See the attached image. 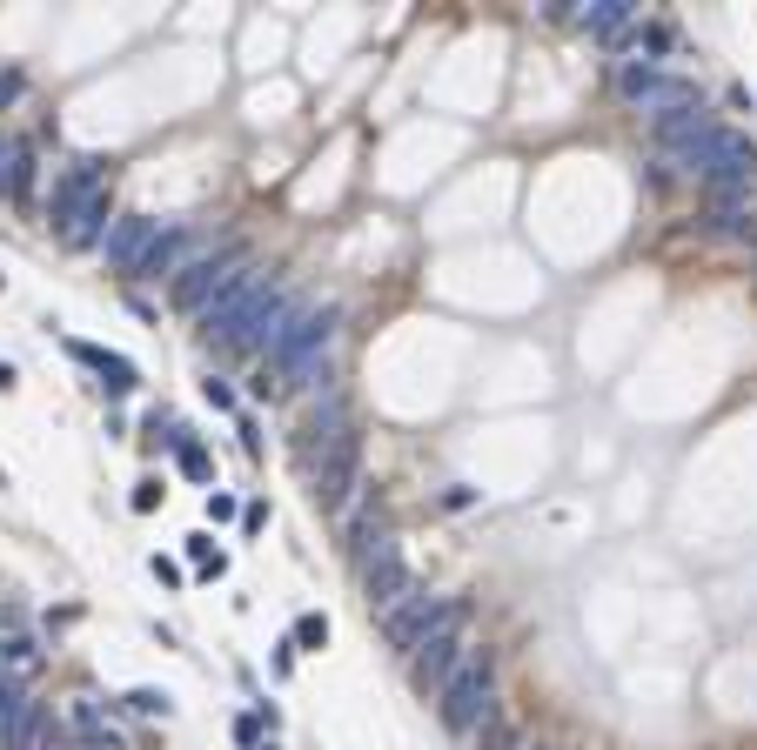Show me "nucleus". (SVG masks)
I'll use <instances>...</instances> for the list:
<instances>
[{"instance_id":"1","label":"nucleus","mask_w":757,"mask_h":750,"mask_svg":"<svg viewBox=\"0 0 757 750\" xmlns=\"http://www.w3.org/2000/svg\"><path fill=\"white\" fill-rule=\"evenodd\" d=\"M670 168H684V175H697L704 188H744L751 195L757 188V148L751 134L724 128V121H704L697 134H684L677 148H664Z\"/></svg>"},{"instance_id":"2","label":"nucleus","mask_w":757,"mask_h":750,"mask_svg":"<svg viewBox=\"0 0 757 750\" xmlns=\"http://www.w3.org/2000/svg\"><path fill=\"white\" fill-rule=\"evenodd\" d=\"M436 717H443L449 737H483L503 717L496 710V650H463V663L436 690Z\"/></svg>"},{"instance_id":"3","label":"nucleus","mask_w":757,"mask_h":750,"mask_svg":"<svg viewBox=\"0 0 757 750\" xmlns=\"http://www.w3.org/2000/svg\"><path fill=\"white\" fill-rule=\"evenodd\" d=\"M349 563H356V576H362V596H369V610H389L416 576H409V563H402V543H396V530L389 523H376V516H356L349 523Z\"/></svg>"},{"instance_id":"4","label":"nucleus","mask_w":757,"mask_h":750,"mask_svg":"<svg viewBox=\"0 0 757 750\" xmlns=\"http://www.w3.org/2000/svg\"><path fill=\"white\" fill-rule=\"evenodd\" d=\"M463 630H469V596H443L436 603V617H429L423 643L409 650V677H416V690H443V677L463 663Z\"/></svg>"},{"instance_id":"5","label":"nucleus","mask_w":757,"mask_h":750,"mask_svg":"<svg viewBox=\"0 0 757 750\" xmlns=\"http://www.w3.org/2000/svg\"><path fill=\"white\" fill-rule=\"evenodd\" d=\"M617 94H624L637 114H650V121H670V114H684V108H704V94H697L691 74H664L657 61H624L617 67Z\"/></svg>"},{"instance_id":"6","label":"nucleus","mask_w":757,"mask_h":750,"mask_svg":"<svg viewBox=\"0 0 757 750\" xmlns=\"http://www.w3.org/2000/svg\"><path fill=\"white\" fill-rule=\"evenodd\" d=\"M342 329V302H309V309L289 315V329L268 342V375H295L302 362H322Z\"/></svg>"},{"instance_id":"7","label":"nucleus","mask_w":757,"mask_h":750,"mask_svg":"<svg viewBox=\"0 0 757 750\" xmlns=\"http://www.w3.org/2000/svg\"><path fill=\"white\" fill-rule=\"evenodd\" d=\"M248 262H255V255H248L242 242H222V248H208V255H195V262L175 275V309H181V315H201L228 282H235V275H242Z\"/></svg>"},{"instance_id":"8","label":"nucleus","mask_w":757,"mask_h":750,"mask_svg":"<svg viewBox=\"0 0 757 750\" xmlns=\"http://www.w3.org/2000/svg\"><path fill=\"white\" fill-rule=\"evenodd\" d=\"M289 315H295V288L289 282H268L262 295L235 315V329L222 335V349H235V355H268V342L289 329Z\"/></svg>"},{"instance_id":"9","label":"nucleus","mask_w":757,"mask_h":750,"mask_svg":"<svg viewBox=\"0 0 757 750\" xmlns=\"http://www.w3.org/2000/svg\"><path fill=\"white\" fill-rule=\"evenodd\" d=\"M309 489H315V503H322V509H349V496L362 489V436H356V429L315 456Z\"/></svg>"},{"instance_id":"10","label":"nucleus","mask_w":757,"mask_h":750,"mask_svg":"<svg viewBox=\"0 0 757 750\" xmlns=\"http://www.w3.org/2000/svg\"><path fill=\"white\" fill-rule=\"evenodd\" d=\"M108 188V161L101 155H81V161H67L61 181H54V201H47V215H54V228H67V221L81 215L94 195Z\"/></svg>"},{"instance_id":"11","label":"nucleus","mask_w":757,"mask_h":750,"mask_svg":"<svg viewBox=\"0 0 757 750\" xmlns=\"http://www.w3.org/2000/svg\"><path fill=\"white\" fill-rule=\"evenodd\" d=\"M436 603H443V596H429V583H409V590H402L396 603L382 610V637H389V643L402 650V657H409V650L423 643L429 617H436Z\"/></svg>"},{"instance_id":"12","label":"nucleus","mask_w":757,"mask_h":750,"mask_svg":"<svg viewBox=\"0 0 757 750\" xmlns=\"http://www.w3.org/2000/svg\"><path fill=\"white\" fill-rule=\"evenodd\" d=\"M155 235H161L155 215H114L108 248H101V255H108L114 275H128V282H134V268H141V255H148V242H155Z\"/></svg>"},{"instance_id":"13","label":"nucleus","mask_w":757,"mask_h":750,"mask_svg":"<svg viewBox=\"0 0 757 750\" xmlns=\"http://www.w3.org/2000/svg\"><path fill=\"white\" fill-rule=\"evenodd\" d=\"M262 288H268V275H262V268H255V262H248L242 275H235V282H228L222 295H215V302H208V309H201V329H208V342H222V335L235 329V315H242L248 302H255V295H262Z\"/></svg>"},{"instance_id":"14","label":"nucleus","mask_w":757,"mask_h":750,"mask_svg":"<svg viewBox=\"0 0 757 750\" xmlns=\"http://www.w3.org/2000/svg\"><path fill=\"white\" fill-rule=\"evenodd\" d=\"M188 248H195V228H188V221H168L155 242H148V255H141V268H134V282H161V275H181V268H188Z\"/></svg>"},{"instance_id":"15","label":"nucleus","mask_w":757,"mask_h":750,"mask_svg":"<svg viewBox=\"0 0 757 750\" xmlns=\"http://www.w3.org/2000/svg\"><path fill=\"white\" fill-rule=\"evenodd\" d=\"M114 215H121V208H114V195L101 188V195H94L88 208H81V215H74V221L61 228V242L74 248V255H88V248H108V228H114Z\"/></svg>"},{"instance_id":"16","label":"nucleus","mask_w":757,"mask_h":750,"mask_svg":"<svg viewBox=\"0 0 757 750\" xmlns=\"http://www.w3.org/2000/svg\"><path fill=\"white\" fill-rule=\"evenodd\" d=\"M570 21H577L583 34L617 41L624 27H637V0H570Z\"/></svg>"},{"instance_id":"17","label":"nucleus","mask_w":757,"mask_h":750,"mask_svg":"<svg viewBox=\"0 0 757 750\" xmlns=\"http://www.w3.org/2000/svg\"><path fill=\"white\" fill-rule=\"evenodd\" d=\"M0 195L7 201L34 195V148H27L21 134H0Z\"/></svg>"},{"instance_id":"18","label":"nucleus","mask_w":757,"mask_h":750,"mask_svg":"<svg viewBox=\"0 0 757 750\" xmlns=\"http://www.w3.org/2000/svg\"><path fill=\"white\" fill-rule=\"evenodd\" d=\"M67 349H74V362H88V369L101 375L108 396H128V389H134V362H128V355H108V349H94V342H67Z\"/></svg>"},{"instance_id":"19","label":"nucleus","mask_w":757,"mask_h":750,"mask_svg":"<svg viewBox=\"0 0 757 750\" xmlns=\"http://www.w3.org/2000/svg\"><path fill=\"white\" fill-rule=\"evenodd\" d=\"M34 670H41V650L27 637H7L0 643V677H21V684H34Z\"/></svg>"},{"instance_id":"20","label":"nucleus","mask_w":757,"mask_h":750,"mask_svg":"<svg viewBox=\"0 0 757 750\" xmlns=\"http://www.w3.org/2000/svg\"><path fill=\"white\" fill-rule=\"evenodd\" d=\"M175 463H181V476H195V483H208V449H201L195 436H188V429H175Z\"/></svg>"},{"instance_id":"21","label":"nucleus","mask_w":757,"mask_h":750,"mask_svg":"<svg viewBox=\"0 0 757 750\" xmlns=\"http://www.w3.org/2000/svg\"><path fill=\"white\" fill-rule=\"evenodd\" d=\"M188 563H195L201 576H222L228 570V556L215 550V536H188Z\"/></svg>"},{"instance_id":"22","label":"nucleus","mask_w":757,"mask_h":750,"mask_svg":"<svg viewBox=\"0 0 757 750\" xmlns=\"http://www.w3.org/2000/svg\"><path fill=\"white\" fill-rule=\"evenodd\" d=\"M289 643H295V650H322V643H329V617H322V610H309V617L289 630Z\"/></svg>"},{"instance_id":"23","label":"nucleus","mask_w":757,"mask_h":750,"mask_svg":"<svg viewBox=\"0 0 757 750\" xmlns=\"http://www.w3.org/2000/svg\"><path fill=\"white\" fill-rule=\"evenodd\" d=\"M67 717H74V730H101V724H108V710H101V697H94V690H81Z\"/></svg>"},{"instance_id":"24","label":"nucleus","mask_w":757,"mask_h":750,"mask_svg":"<svg viewBox=\"0 0 757 750\" xmlns=\"http://www.w3.org/2000/svg\"><path fill=\"white\" fill-rule=\"evenodd\" d=\"M262 724H275V710H242V717H235V737H242V744H262Z\"/></svg>"},{"instance_id":"25","label":"nucleus","mask_w":757,"mask_h":750,"mask_svg":"<svg viewBox=\"0 0 757 750\" xmlns=\"http://www.w3.org/2000/svg\"><path fill=\"white\" fill-rule=\"evenodd\" d=\"M128 710H141V717H161V710H168V697H161V690H128Z\"/></svg>"},{"instance_id":"26","label":"nucleus","mask_w":757,"mask_h":750,"mask_svg":"<svg viewBox=\"0 0 757 750\" xmlns=\"http://www.w3.org/2000/svg\"><path fill=\"white\" fill-rule=\"evenodd\" d=\"M201 396L215 402V409H235V389H228V375H208V382H201Z\"/></svg>"},{"instance_id":"27","label":"nucleus","mask_w":757,"mask_h":750,"mask_svg":"<svg viewBox=\"0 0 757 750\" xmlns=\"http://www.w3.org/2000/svg\"><path fill=\"white\" fill-rule=\"evenodd\" d=\"M208 516L228 523V516H235V496H228V489H208Z\"/></svg>"},{"instance_id":"28","label":"nucleus","mask_w":757,"mask_h":750,"mask_svg":"<svg viewBox=\"0 0 757 750\" xmlns=\"http://www.w3.org/2000/svg\"><path fill=\"white\" fill-rule=\"evenodd\" d=\"M161 503V483L155 476H148V483H134V509H155Z\"/></svg>"},{"instance_id":"29","label":"nucleus","mask_w":757,"mask_h":750,"mask_svg":"<svg viewBox=\"0 0 757 750\" xmlns=\"http://www.w3.org/2000/svg\"><path fill=\"white\" fill-rule=\"evenodd\" d=\"M7 389H14V369H7V362H0V396H7Z\"/></svg>"},{"instance_id":"30","label":"nucleus","mask_w":757,"mask_h":750,"mask_svg":"<svg viewBox=\"0 0 757 750\" xmlns=\"http://www.w3.org/2000/svg\"><path fill=\"white\" fill-rule=\"evenodd\" d=\"M523 750H550V744H523Z\"/></svg>"},{"instance_id":"31","label":"nucleus","mask_w":757,"mask_h":750,"mask_svg":"<svg viewBox=\"0 0 757 750\" xmlns=\"http://www.w3.org/2000/svg\"><path fill=\"white\" fill-rule=\"evenodd\" d=\"M255 750H275V744H255Z\"/></svg>"}]
</instances>
